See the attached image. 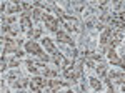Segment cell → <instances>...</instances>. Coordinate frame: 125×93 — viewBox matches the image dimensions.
I'll use <instances>...</instances> for the list:
<instances>
[{
  "label": "cell",
  "mask_w": 125,
  "mask_h": 93,
  "mask_svg": "<svg viewBox=\"0 0 125 93\" xmlns=\"http://www.w3.org/2000/svg\"><path fill=\"white\" fill-rule=\"evenodd\" d=\"M2 40L5 42V45H3V52L2 53H17L20 48V45H23V40H13V38L10 37H2Z\"/></svg>",
  "instance_id": "cell-1"
},
{
  "label": "cell",
  "mask_w": 125,
  "mask_h": 93,
  "mask_svg": "<svg viewBox=\"0 0 125 93\" xmlns=\"http://www.w3.org/2000/svg\"><path fill=\"white\" fill-rule=\"evenodd\" d=\"M43 22L47 23V28L50 30V32H53V33H57V32H60V20L58 19H53L52 15H48V13H43Z\"/></svg>",
  "instance_id": "cell-2"
},
{
  "label": "cell",
  "mask_w": 125,
  "mask_h": 93,
  "mask_svg": "<svg viewBox=\"0 0 125 93\" xmlns=\"http://www.w3.org/2000/svg\"><path fill=\"white\" fill-rule=\"evenodd\" d=\"M47 86V80H43V78H40V76H35V78H32V82H30V90L33 93H42V90Z\"/></svg>",
  "instance_id": "cell-3"
},
{
  "label": "cell",
  "mask_w": 125,
  "mask_h": 93,
  "mask_svg": "<svg viewBox=\"0 0 125 93\" xmlns=\"http://www.w3.org/2000/svg\"><path fill=\"white\" fill-rule=\"evenodd\" d=\"M25 52L30 53V55H33V56H42V55H43V50H42L35 42H29V43H25Z\"/></svg>",
  "instance_id": "cell-4"
},
{
  "label": "cell",
  "mask_w": 125,
  "mask_h": 93,
  "mask_svg": "<svg viewBox=\"0 0 125 93\" xmlns=\"http://www.w3.org/2000/svg\"><path fill=\"white\" fill-rule=\"evenodd\" d=\"M32 13H22L20 15V25H22V30H25V32H30L32 30Z\"/></svg>",
  "instance_id": "cell-5"
},
{
  "label": "cell",
  "mask_w": 125,
  "mask_h": 93,
  "mask_svg": "<svg viewBox=\"0 0 125 93\" xmlns=\"http://www.w3.org/2000/svg\"><path fill=\"white\" fill-rule=\"evenodd\" d=\"M42 45L45 46V50H47L48 53H50V56H53V55H57V53H58L57 48H55V45H53V42H52V40H50L48 37L42 38Z\"/></svg>",
  "instance_id": "cell-6"
},
{
  "label": "cell",
  "mask_w": 125,
  "mask_h": 93,
  "mask_svg": "<svg viewBox=\"0 0 125 93\" xmlns=\"http://www.w3.org/2000/svg\"><path fill=\"white\" fill-rule=\"evenodd\" d=\"M107 78H108L110 82L114 80V82H117V83H120L122 86L125 85V73H118V72H110V73L107 75Z\"/></svg>",
  "instance_id": "cell-7"
},
{
  "label": "cell",
  "mask_w": 125,
  "mask_h": 93,
  "mask_svg": "<svg viewBox=\"0 0 125 93\" xmlns=\"http://www.w3.org/2000/svg\"><path fill=\"white\" fill-rule=\"evenodd\" d=\"M55 35H57V40H58V42H62V43H67V45H70L72 48H75V43H73V40L68 37L65 32H62V30H60V32H57V33H55Z\"/></svg>",
  "instance_id": "cell-8"
},
{
  "label": "cell",
  "mask_w": 125,
  "mask_h": 93,
  "mask_svg": "<svg viewBox=\"0 0 125 93\" xmlns=\"http://www.w3.org/2000/svg\"><path fill=\"white\" fill-rule=\"evenodd\" d=\"M12 86L13 88H19V90H23L25 86H30V82L27 78H20V80H13L12 82Z\"/></svg>",
  "instance_id": "cell-9"
},
{
  "label": "cell",
  "mask_w": 125,
  "mask_h": 93,
  "mask_svg": "<svg viewBox=\"0 0 125 93\" xmlns=\"http://www.w3.org/2000/svg\"><path fill=\"white\" fill-rule=\"evenodd\" d=\"M47 86H50L52 90H57L60 86H68V82H58V80H47Z\"/></svg>",
  "instance_id": "cell-10"
},
{
  "label": "cell",
  "mask_w": 125,
  "mask_h": 93,
  "mask_svg": "<svg viewBox=\"0 0 125 93\" xmlns=\"http://www.w3.org/2000/svg\"><path fill=\"white\" fill-rule=\"evenodd\" d=\"M25 65H27V70L32 72V73H39V72H40L39 68H37V66H39L37 60H27V62H25Z\"/></svg>",
  "instance_id": "cell-11"
},
{
  "label": "cell",
  "mask_w": 125,
  "mask_h": 93,
  "mask_svg": "<svg viewBox=\"0 0 125 93\" xmlns=\"http://www.w3.org/2000/svg\"><path fill=\"white\" fill-rule=\"evenodd\" d=\"M42 75L45 76V78H55V76H58V70H52V68H43L42 70Z\"/></svg>",
  "instance_id": "cell-12"
},
{
  "label": "cell",
  "mask_w": 125,
  "mask_h": 93,
  "mask_svg": "<svg viewBox=\"0 0 125 93\" xmlns=\"http://www.w3.org/2000/svg\"><path fill=\"white\" fill-rule=\"evenodd\" d=\"M88 82H90L92 88H94V90H95L97 93H98L100 90H102V82H100L98 78H94V76H92V78H88Z\"/></svg>",
  "instance_id": "cell-13"
},
{
  "label": "cell",
  "mask_w": 125,
  "mask_h": 93,
  "mask_svg": "<svg viewBox=\"0 0 125 93\" xmlns=\"http://www.w3.org/2000/svg\"><path fill=\"white\" fill-rule=\"evenodd\" d=\"M95 70H97V75H98L100 78H105V76H107V65L104 63V62H102L100 65L97 66Z\"/></svg>",
  "instance_id": "cell-14"
},
{
  "label": "cell",
  "mask_w": 125,
  "mask_h": 93,
  "mask_svg": "<svg viewBox=\"0 0 125 93\" xmlns=\"http://www.w3.org/2000/svg\"><path fill=\"white\" fill-rule=\"evenodd\" d=\"M27 37L32 38V40L40 38V37H42V28H37V30H30V32H27Z\"/></svg>",
  "instance_id": "cell-15"
},
{
  "label": "cell",
  "mask_w": 125,
  "mask_h": 93,
  "mask_svg": "<svg viewBox=\"0 0 125 93\" xmlns=\"http://www.w3.org/2000/svg\"><path fill=\"white\" fill-rule=\"evenodd\" d=\"M32 19H33V22H40V20H43V12L40 9H35L33 12H32Z\"/></svg>",
  "instance_id": "cell-16"
},
{
  "label": "cell",
  "mask_w": 125,
  "mask_h": 93,
  "mask_svg": "<svg viewBox=\"0 0 125 93\" xmlns=\"http://www.w3.org/2000/svg\"><path fill=\"white\" fill-rule=\"evenodd\" d=\"M22 10V3H13V5H10L9 10H7V13H17Z\"/></svg>",
  "instance_id": "cell-17"
},
{
  "label": "cell",
  "mask_w": 125,
  "mask_h": 93,
  "mask_svg": "<svg viewBox=\"0 0 125 93\" xmlns=\"http://www.w3.org/2000/svg\"><path fill=\"white\" fill-rule=\"evenodd\" d=\"M17 76H20V72H19V70L12 72V73H10L9 76H7V78H9V80H10V83H12V82H13V78H17Z\"/></svg>",
  "instance_id": "cell-18"
},
{
  "label": "cell",
  "mask_w": 125,
  "mask_h": 93,
  "mask_svg": "<svg viewBox=\"0 0 125 93\" xmlns=\"http://www.w3.org/2000/svg\"><path fill=\"white\" fill-rule=\"evenodd\" d=\"M19 63H20V58H19V56H13V58H12V60L9 62V65H10V66H17Z\"/></svg>",
  "instance_id": "cell-19"
},
{
  "label": "cell",
  "mask_w": 125,
  "mask_h": 93,
  "mask_svg": "<svg viewBox=\"0 0 125 93\" xmlns=\"http://www.w3.org/2000/svg\"><path fill=\"white\" fill-rule=\"evenodd\" d=\"M5 68H7V60H5V53H2V72H5Z\"/></svg>",
  "instance_id": "cell-20"
},
{
  "label": "cell",
  "mask_w": 125,
  "mask_h": 93,
  "mask_svg": "<svg viewBox=\"0 0 125 93\" xmlns=\"http://www.w3.org/2000/svg\"><path fill=\"white\" fill-rule=\"evenodd\" d=\"M62 93H75V92H72V90H67V92H62Z\"/></svg>",
  "instance_id": "cell-21"
},
{
  "label": "cell",
  "mask_w": 125,
  "mask_h": 93,
  "mask_svg": "<svg viewBox=\"0 0 125 93\" xmlns=\"http://www.w3.org/2000/svg\"><path fill=\"white\" fill-rule=\"evenodd\" d=\"M108 93H115V92H114V88H110V90H108Z\"/></svg>",
  "instance_id": "cell-22"
},
{
  "label": "cell",
  "mask_w": 125,
  "mask_h": 93,
  "mask_svg": "<svg viewBox=\"0 0 125 93\" xmlns=\"http://www.w3.org/2000/svg\"><path fill=\"white\" fill-rule=\"evenodd\" d=\"M122 92H124V93H125V85H124V86H122Z\"/></svg>",
  "instance_id": "cell-23"
}]
</instances>
